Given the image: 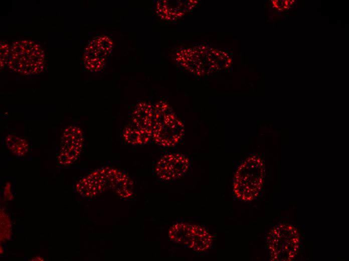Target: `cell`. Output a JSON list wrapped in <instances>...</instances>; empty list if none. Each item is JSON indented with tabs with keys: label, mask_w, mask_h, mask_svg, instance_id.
Segmentation results:
<instances>
[{
	"label": "cell",
	"mask_w": 349,
	"mask_h": 261,
	"mask_svg": "<svg viewBox=\"0 0 349 261\" xmlns=\"http://www.w3.org/2000/svg\"><path fill=\"white\" fill-rule=\"evenodd\" d=\"M109 189L122 198H128L133 194V182L124 173L105 167L93 172L76 185L77 192L85 197H94Z\"/></svg>",
	"instance_id": "6da1fadb"
},
{
	"label": "cell",
	"mask_w": 349,
	"mask_h": 261,
	"mask_svg": "<svg viewBox=\"0 0 349 261\" xmlns=\"http://www.w3.org/2000/svg\"><path fill=\"white\" fill-rule=\"evenodd\" d=\"M264 176L261 158L256 155L249 157L239 166L234 176L233 190L236 197L245 202L255 199L261 191Z\"/></svg>",
	"instance_id": "7a4b0ae2"
},
{
	"label": "cell",
	"mask_w": 349,
	"mask_h": 261,
	"mask_svg": "<svg viewBox=\"0 0 349 261\" xmlns=\"http://www.w3.org/2000/svg\"><path fill=\"white\" fill-rule=\"evenodd\" d=\"M44 51L38 43L23 40L10 47L8 66L14 72L29 75L42 72L45 67Z\"/></svg>",
	"instance_id": "3957f363"
},
{
	"label": "cell",
	"mask_w": 349,
	"mask_h": 261,
	"mask_svg": "<svg viewBox=\"0 0 349 261\" xmlns=\"http://www.w3.org/2000/svg\"><path fill=\"white\" fill-rule=\"evenodd\" d=\"M154 119L152 139L164 148L179 144L184 135V125L169 106L159 102L153 106Z\"/></svg>",
	"instance_id": "277c9868"
},
{
	"label": "cell",
	"mask_w": 349,
	"mask_h": 261,
	"mask_svg": "<svg viewBox=\"0 0 349 261\" xmlns=\"http://www.w3.org/2000/svg\"><path fill=\"white\" fill-rule=\"evenodd\" d=\"M266 242L272 260L289 261L297 255L300 238L296 228L289 224H280L268 233Z\"/></svg>",
	"instance_id": "5b68a950"
},
{
	"label": "cell",
	"mask_w": 349,
	"mask_h": 261,
	"mask_svg": "<svg viewBox=\"0 0 349 261\" xmlns=\"http://www.w3.org/2000/svg\"><path fill=\"white\" fill-rule=\"evenodd\" d=\"M168 236L173 242L197 252L207 250L213 242V236L205 228L187 222L173 224L169 229Z\"/></svg>",
	"instance_id": "8992f818"
},
{
	"label": "cell",
	"mask_w": 349,
	"mask_h": 261,
	"mask_svg": "<svg viewBox=\"0 0 349 261\" xmlns=\"http://www.w3.org/2000/svg\"><path fill=\"white\" fill-rule=\"evenodd\" d=\"M190 167V160L186 156L180 153H169L157 161L154 171L160 180L172 181L183 177Z\"/></svg>",
	"instance_id": "52a82bcc"
},
{
	"label": "cell",
	"mask_w": 349,
	"mask_h": 261,
	"mask_svg": "<svg viewBox=\"0 0 349 261\" xmlns=\"http://www.w3.org/2000/svg\"><path fill=\"white\" fill-rule=\"evenodd\" d=\"M81 129L75 126H70L63 132L61 139L62 147L58 162L62 165H68L75 162L80 155L83 143Z\"/></svg>",
	"instance_id": "ba28073f"
},
{
	"label": "cell",
	"mask_w": 349,
	"mask_h": 261,
	"mask_svg": "<svg viewBox=\"0 0 349 261\" xmlns=\"http://www.w3.org/2000/svg\"><path fill=\"white\" fill-rule=\"evenodd\" d=\"M112 42L106 36L95 38L87 47L84 55L86 67L91 71L100 70L105 65L106 57L110 53Z\"/></svg>",
	"instance_id": "9c48e42d"
},
{
	"label": "cell",
	"mask_w": 349,
	"mask_h": 261,
	"mask_svg": "<svg viewBox=\"0 0 349 261\" xmlns=\"http://www.w3.org/2000/svg\"><path fill=\"white\" fill-rule=\"evenodd\" d=\"M153 119V107L148 102L142 101L133 110L131 124L152 140Z\"/></svg>",
	"instance_id": "30bf717a"
},
{
	"label": "cell",
	"mask_w": 349,
	"mask_h": 261,
	"mask_svg": "<svg viewBox=\"0 0 349 261\" xmlns=\"http://www.w3.org/2000/svg\"><path fill=\"white\" fill-rule=\"evenodd\" d=\"M122 135L124 140L128 144L132 145H144L152 140L132 124H128L124 128Z\"/></svg>",
	"instance_id": "8fae6325"
},
{
	"label": "cell",
	"mask_w": 349,
	"mask_h": 261,
	"mask_svg": "<svg viewBox=\"0 0 349 261\" xmlns=\"http://www.w3.org/2000/svg\"><path fill=\"white\" fill-rule=\"evenodd\" d=\"M5 143L8 149L16 156H24L29 151L28 142L21 137L9 135L6 137Z\"/></svg>",
	"instance_id": "7c38bea8"
},
{
	"label": "cell",
	"mask_w": 349,
	"mask_h": 261,
	"mask_svg": "<svg viewBox=\"0 0 349 261\" xmlns=\"http://www.w3.org/2000/svg\"><path fill=\"white\" fill-rule=\"evenodd\" d=\"M11 225L8 215L3 211L1 212V240L4 241L11 237Z\"/></svg>",
	"instance_id": "4fadbf2b"
},
{
	"label": "cell",
	"mask_w": 349,
	"mask_h": 261,
	"mask_svg": "<svg viewBox=\"0 0 349 261\" xmlns=\"http://www.w3.org/2000/svg\"><path fill=\"white\" fill-rule=\"evenodd\" d=\"M10 47L8 44L4 42L1 43V66L3 67L6 64H8Z\"/></svg>",
	"instance_id": "5bb4252c"
}]
</instances>
